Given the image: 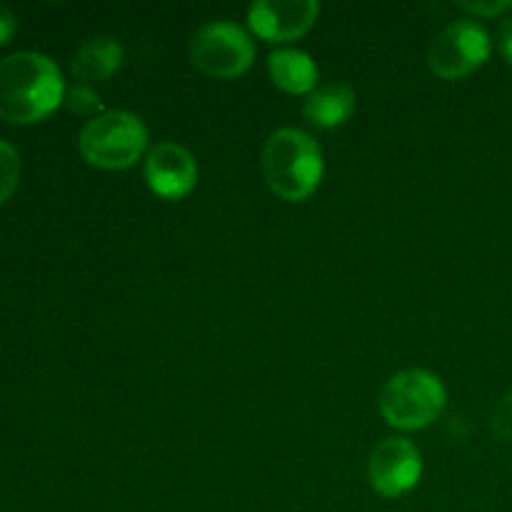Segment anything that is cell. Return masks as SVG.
<instances>
[{
	"label": "cell",
	"instance_id": "6da1fadb",
	"mask_svg": "<svg viewBox=\"0 0 512 512\" xmlns=\"http://www.w3.org/2000/svg\"><path fill=\"white\" fill-rule=\"evenodd\" d=\"M65 80L53 58L20 50L0 60V120L33 125L65 103Z\"/></svg>",
	"mask_w": 512,
	"mask_h": 512
},
{
	"label": "cell",
	"instance_id": "7a4b0ae2",
	"mask_svg": "<svg viewBox=\"0 0 512 512\" xmlns=\"http://www.w3.org/2000/svg\"><path fill=\"white\" fill-rule=\"evenodd\" d=\"M323 148L298 128H280L265 140L263 175L268 188L285 203H303L323 183Z\"/></svg>",
	"mask_w": 512,
	"mask_h": 512
},
{
	"label": "cell",
	"instance_id": "3957f363",
	"mask_svg": "<svg viewBox=\"0 0 512 512\" xmlns=\"http://www.w3.org/2000/svg\"><path fill=\"white\" fill-rule=\"evenodd\" d=\"M448 393L443 380L423 368H410L393 375L380 390L378 408L385 423L403 433L423 430L443 415Z\"/></svg>",
	"mask_w": 512,
	"mask_h": 512
},
{
	"label": "cell",
	"instance_id": "277c9868",
	"mask_svg": "<svg viewBox=\"0 0 512 512\" xmlns=\"http://www.w3.org/2000/svg\"><path fill=\"white\" fill-rule=\"evenodd\" d=\"M78 148L85 163L93 168H133L148 148V128L128 110H105L83 125Z\"/></svg>",
	"mask_w": 512,
	"mask_h": 512
},
{
	"label": "cell",
	"instance_id": "5b68a950",
	"mask_svg": "<svg viewBox=\"0 0 512 512\" xmlns=\"http://www.w3.org/2000/svg\"><path fill=\"white\" fill-rule=\"evenodd\" d=\"M190 60L208 78L233 80L253 68L255 45L240 25L215 20L193 35Z\"/></svg>",
	"mask_w": 512,
	"mask_h": 512
},
{
	"label": "cell",
	"instance_id": "8992f818",
	"mask_svg": "<svg viewBox=\"0 0 512 512\" xmlns=\"http://www.w3.org/2000/svg\"><path fill=\"white\" fill-rule=\"evenodd\" d=\"M490 58V35L478 20H455L435 35L428 63L438 78L463 80L483 68Z\"/></svg>",
	"mask_w": 512,
	"mask_h": 512
},
{
	"label": "cell",
	"instance_id": "52a82bcc",
	"mask_svg": "<svg viewBox=\"0 0 512 512\" xmlns=\"http://www.w3.org/2000/svg\"><path fill=\"white\" fill-rule=\"evenodd\" d=\"M368 478L375 493L383 498H400L410 493L423 478V455L408 438H385L370 453Z\"/></svg>",
	"mask_w": 512,
	"mask_h": 512
},
{
	"label": "cell",
	"instance_id": "ba28073f",
	"mask_svg": "<svg viewBox=\"0 0 512 512\" xmlns=\"http://www.w3.org/2000/svg\"><path fill=\"white\" fill-rule=\"evenodd\" d=\"M320 15L315 0H255L248 10V25L268 43H290L308 33Z\"/></svg>",
	"mask_w": 512,
	"mask_h": 512
},
{
	"label": "cell",
	"instance_id": "9c48e42d",
	"mask_svg": "<svg viewBox=\"0 0 512 512\" xmlns=\"http://www.w3.org/2000/svg\"><path fill=\"white\" fill-rule=\"evenodd\" d=\"M145 180L158 198L180 200L198 185V163L188 148L173 140H163L148 153Z\"/></svg>",
	"mask_w": 512,
	"mask_h": 512
},
{
	"label": "cell",
	"instance_id": "30bf717a",
	"mask_svg": "<svg viewBox=\"0 0 512 512\" xmlns=\"http://www.w3.org/2000/svg\"><path fill=\"white\" fill-rule=\"evenodd\" d=\"M355 90L345 83L318 85L305 100V120L318 130L340 128L355 113Z\"/></svg>",
	"mask_w": 512,
	"mask_h": 512
},
{
	"label": "cell",
	"instance_id": "8fae6325",
	"mask_svg": "<svg viewBox=\"0 0 512 512\" xmlns=\"http://www.w3.org/2000/svg\"><path fill=\"white\" fill-rule=\"evenodd\" d=\"M123 58L125 50L118 43V38H113V35H95V38H88L80 45L78 53L73 55L70 70H73L78 80L100 83V80H108L118 73Z\"/></svg>",
	"mask_w": 512,
	"mask_h": 512
},
{
	"label": "cell",
	"instance_id": "7c38bea8",
	"mask_svg": "<svg viewBox=\"0 0 512 512\" xmlns=\"http://www.w3.org/2000/svg\"><path fill=\"white\" fill-rule=\"evenodd\" d=\"M268 73L275 88L288 95H310L318 88V65L303 50H273L268 58Z\"/></svg>",
	"mask_w": 512,
	"mask_h": 512
},
{
	"label": "cell",
	"instance_id": "4fadbf2b",
	"mask_svg": "<svg viewBox=\"0 0 512 512\" xmlns=\"http://www.w3.org/2000/svg\"><path fill=\"white\" fill-rule=\"evenodd\" d=\"M20 183V155L10 143L0 140V205L15 193Z\"/></svg>",
	"mask_w": 512,
	"mask_h": 512
},
{
	"label": "cell",
	"instance_id": "5bb4252c",
	"mask_svg": "<svg viewBox=\"0 0 512 512\" xmlns=\"http://www.w3.org/2000/svg\"><path fill=\"white\" fill-rule=\"evenodd\" d=\"M65 105L70 108V113L93 115V118H98L100 108H103L100 95L95 93L93 88H88V85H73V88L65 93Z\"/></svg>",
	"mask_w": 512,
	"mask_h": 512
},
{
	"label": "cell",
	"instance_id": "9a60e30c",
	"mask_svg": "<svg viewBox=\"0 0 512 512\" xmlns=\"http://www.w3.org/2000/svg\"><path fill=\"white\" fill-rule=\"evenodd\" d=\"M490 425H493V433L498 435V438L512 440V393L505 395L498 403V408L493 410Z\"/></svg>",
	"mask_w": 512,
	"mask_h": 512
},
{
	"label": "cell",
	"instance_id": "2e32d148",
	"mask_svg": "<svg viewBox=\"0 0 512 512\" xmlns=\"http://www.w3.org/2000/svg\"><path fill=\"white\" fill-rule=\"evenodd\" d=\"M460 8L470 15H478V18H493V15L510 10L512 3L510 0H495V3H463Z\"/></svg>",
	"mask_w": 512,
	"mask_h": 512
},
{
	"label": "cell",
	"instance_id": "e0dca14e",
	"mask_svg": "<svg viewBox=\"0 0 512 512\" xmlns=\"http://www.w3.org/2000/svg\"><path fill=\"white\" fill-rule=\"evenodd\" d=\"M15 28H18V20H15L13 10L0 3V45L10 43V38L15 35Z\"/></svg>",
	"mask_w": 512,
	"mask_h": 512
},
{
	"label": "cell",
	"instance_id": "ac0fdd59",
	"mask_svg": "<svg viewBox=\"0 0 512 512\" xmlns=\"http://www.w3.org/2000/svg\"><path fill=\"white\" fill-rule=\"evenodd\" d=\"M498 43H500V53H503V58L508 60L512 65V18H505L503 23H500V35H498Z\"/></svg>",
	"mask_w": 512,
	"mask_h": 512
}]
</instances>
